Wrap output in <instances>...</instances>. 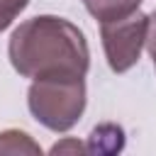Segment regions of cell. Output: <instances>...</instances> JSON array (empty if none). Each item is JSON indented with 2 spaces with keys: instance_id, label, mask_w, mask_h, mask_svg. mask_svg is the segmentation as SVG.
I'll use <instances>...</instances> for the list:
<instances>
[{
  "instance_id": "6da1fadb",
  "label": "cell",
  "mask_w": 156,
  "mask_h": 156,
  "mask_svg": "<svg viewBox=\"0 0 156 156\" xmlns=\"http://www.w3.org/2000/svg\"><path fill=\"white\" fill-rule=\"evenodd\" d=\"M7 56L12 68L32 80L46 76H85L90 68L85 34L56 15L24 20L7 41Z\"/></svg>"
},
{
  "instance_id": "7a4b0ae2",
  "label": "cell",
  "mask_w": 156,
  "mask_h": 156,
  "mask_svg": "<svg viewBox=\"0 0 156 156\" xmlns=\"http://www.w3.org/2000/svg\"><path fill=\"white\" fill-rule=\"evenodd\" d=\"M85 76H46L32 80L27 90V107L32 117L51 129L68 132L85 112Z\"/></svg>"
},
{
  "instance_id": "3957f363",
  "label": "cell",
  "mask_w": 156,
  "mask_h": 156,
  "mask_svg": "<svg viewBox=\"0 0 156 156\" xmlns=\"http://www.w3.org/2000/svg\"><path fill=\"white\" fill-rule=\"evenodd\" d=\"M146 29H149V15H144L141 10L119 20L100 22L105 58L115 73H127L139 61L146 46Z\"/></svg>"
},
{
  "instance_id": "277c9868",
  "label": "cell",
  "mask_w": 156,
  "mask_h": 156,
  "mask_svg": "<svg viewBox=\"0 0 156 156\" xmlns=\"http://www.w3.org/2000/svg\"><path fill=\"white\" fill-rule=\"evenodd\" d=\"M83 5L98 22H107L136 12L141 0H83Z\"/></svg>"
},
{
  "instance_id": "5b68a950",
  "label": "cell",
  "mask_w": 156,
  "mask_h": 156,
  "mask_svg": "<svg viewBox=\"0 0 156 156\" xmlns=\"http://www.w3.org/2000/svg\"><path fill=\"white\" fill-rule=\"evenodd\" d=\"M0 154H7V156H20V154L41 156V146L27 132L5 129V132H0Z\"/></svg>"
},
{
  "instance_id": "8992f818",
  "label": "cell",
  "mask_w": 156,
  "mask_h": 156,
  "mask_svg": "<svg viewBox=\"0 0 156 156\" xmlns=\"http://www.w3.org/2000/svg\"><path fill=\"white\" fill-rule=\"evenodd\" d=\"M27 5L29 0H0V32H5L20 17V12H24Z\"/></svg>"
},
{
  "instance_id": "52a82bcc",
  "label": "cell",
  "mask_w": 156,
  "mask_h": 156,
  "mask_svg": "<svg viewBox=\"0 0 156 156\" xmlns=\"http://www.w3.org/2000/svg\"><path fill=\"white\" fill-rule=\"evenodd\" d=\"M146 49L154 58V68H156V10L149 15V29H146Z\"/></svg>"
},
{
  "instance_id": "ba28073f",
  "label": "cell",
  "mask_w": 156,
  "mask_h": 156,
  "mask_svg": "<svg viewBox=\"0 0 156 156\" xmlns=\"http://www.w3.org/2000/svg\"><path fill=\"white\" fill-rule=\"evenodd\" d=\"M66 151L78 154V151H88V146H85V144H80L78 139H66V141H58V144H54V146H51V154H66Z\"/></svg>"
}]
</instances>
